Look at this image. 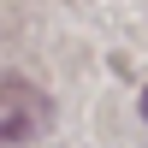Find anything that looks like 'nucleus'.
Instances as JSON below:
<instances>
[{"label":"nucleus","mask_w":148,"mask_h":148,"mask_svg":"<svg viewBox=\"0 0 148 148\" xmlns=\"http://www.w3.org/2000/svg\"><path fill=\"white\" fill-rule=\"evenodd\" d=\"M47 119H53V107H47V95L36 83H18V77L0 83V148L36 142L47 130Z\"/></svg>","instance_id":"obj_1"},{"label":"nucleus","mask_w":148,"mask_h":148,"mask_svg":"<svg viewBox=\"0 0 148 148\" xmlns=\"http://www.w3.org/2000/svg\"><path fill=\"white\" fill-rule=\"evenodd\" d=\"M142 119H148V89H142Z\"/></svg>","instance_id":"obj_2"}]
</instances>
